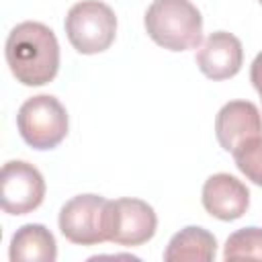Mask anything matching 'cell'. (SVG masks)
<instances>
[{
  "label": "cell",
  "instance_id": "6da1fadb",
  "mask_svg": "<svg viewBox=\"0 0 262 262\" xmlns=\"http://www.w3.org/2000/svg\"><path fill=\"white\" fill-rule=\"evenodd\" d=\"M6 63L25 86H43L57 76L59 70V43L55 33L37 20L16 25L4 45Z\"/></svg>",
  "mask_w": 262,
  "mask_h": 262
},
{
  "label": "cell",
  "instance_id": "7a4b0ae2",
  "mask_svg": "<svg viewBox=\"0 0 262 262\" xmlns=\"http://www.w3.org/2000/svg\"><path fill=\"white\" fill-rule=\"evenodd\" d=\"M143 23L151 41L170 51L194 49L203 41V16L190 0H154Z\"/></svg>",
  "mask_w": 262,
  "mask_h": 262
},
{
  "label": "cell",
  "instance_id": "3957f363",
  "mask_svg": "<svg viewBox=\"0 0 262 262\" xmlns=\"http://www.w3.org/2000/svg\"><path fill=\"white\" fill-rule=\"evenodd\" d=\"M66 35L78 53L92 55L108 49L117 35V16L100 0L76 2L66 16Z\"/></svg>",
  "mask_w": 262,
  "mask_h": 262
},
{
  "label": "cell",
  "instance_id": "277c9868",
  "mask_svg": "<svg viewBox=\"0 0 262 262\" xmlns=\"http://www.w3.org/2000/svg\"><path fill=\"white\" fill-rule=\"evenodd\" d=\"M16 125L33 149H53L68 135V113L55 96L37 94L20 104Z\"/></svg>",
  "mask_w": 262,
  "mask_h": 262
},
{
  "label": "cell",
  "instance_id": "5b68a950",
  "mask_svg": "<svg viewBox=\"0 0 262 262\" xmlns=\"http://www.w3.org/2000/svg\"><path fill=\"white\" fill-rule=\"evenodd\" d=\"M158 217L151 205L141 199H115L106 201L104 209V235L106 242L119 246H141L156 233Z\"/></svg>",
  "mask_w": 262,
  "mask_h": 262
},
{
  "label": "cell",
  "instance_id": "8992f818",
  "mask_svg": "<svg viewBox=\"0 0 262 262\" xmlns=\"http://www.w3.org/2000/svg\"><path fill=\"white\" fill-rule=\"evenodd\" d=\"M45 196L43 174L29 162H6L0 176V203L8 215H27L35 211Z\"/></svg>",
  "mask_w": 262,
  "mask_h": 262
},
{
  "label": "cell",
  "instance_id": "52a82bcc",
  "mask_svg": "<svg viewBox=\"0 0 262 262\" xmlns=\"http://www.w3.org/2000/svg\"><path fill=\"white\" fill-rule=\"evenodd\" d=\"M106 199L98 194H78L59 211V231L78 246H96L106 242L104 235Z\"/></svg>",
  "mask_w": 262,
  "mask_h": 262
},
{
  "label": "cell",
  "instance_id": "ba28073f",
  "mask_svg": "<svg viewBox=\"0 0 262 262\" xmlns=\"http://www.w3.org/2000/svg\"><path fill=\"white\" fill-rule=\"evenodd\" d=\"M215 135L219 145L233 154L248 139L262 135V117L254 102L231 100L221 106L215 117Z\"/></svg>",
  "mask_w": 262,
  "mask_h": 262
},
{
  "label": "cell",
  "instance_id": "9c48e42d",
  "mask_svg": "<svg viewBox=\"0 0 262 262\" xmlns=\"http://www.w3.org/2000/svg\"><path fill=\"white\" fill-rule=\"evenodd\" d=\"M201 199L205 211L221 221L239 219L250 207V190L246 184L225 172L213 174L205 180Z\"/></svg>",
  "mask_w": 262,
  "mask_h": 262
},
{
  "label": "cell",
  "instance_id": "30bf717a",
  "mask_svg": "<svg viewBox=\"0 0 262 262\" xmlns=\"http://www.w3.org/2000/svg\"><path fill=\"white\" fill-rule=\"evenodd\" d=\"M242 63H244L242 41L227 31L211 33L196 51V66L211 80L233 78L242 70Z\"/></svg>",
  "mask_w": 262,
  "mask_h": 262
},
{
  "label": "cell",
  "instance_id": "8fae6325",
  "mask_svg": "<svg viewBox=\"0 0 262 262\" xmlns=\"http://www.w3.org/2000/svg\"><path fill=\"white\" fill-rule=\"evenodd\" d=\"M10 260L23 262H53L57 258V244L53 233L41 223H27L16 229L10 239Z\"/></svg>",
  "mask_w": 262,
  "mask_h": 262
},
{
  "label": "cell",
  "instance_id": "7c38bea8",
  "mask_svg": "<svg viewBox=\"0 0 262 262\" xmlns=\"http://www.w3.org/2000/svg\"><path fill=\"white\" fill-rule=\"evenodd\" d=\"M215 252H217L215 235L203 227L188 225L172 235L164 252V260L166 262H180V260L211 262L215 258Z\"/></svg>",
  "mask_w": 262,
  "mask_h": 262
},
{
  "label": "cell",
  "instance_id": "4fadbf2b",
  "mask_svg": "<svg viewBox=\"0 0 262 262\" xmlns=\"http://www.w3.org/2000/svg\"><path fill=\"white\" fill-rule=\"evenodd\" d=\"M225 260H262V227H244L231 233L223 250Z\"/></svg>",
  "mask_w": 262,
  "mask_h": 262
},
{
  "label": "cell",
  "instance_id": "5bb4252c",
  "mask_svg": "<svg viewBox=\"0 0 262 262\" xmlns=\"http://www.w3.org/2000/svg\"><path fill=\"white\" fill-rule=\"evenodd\" d=\"M231 156L235 160L237 170L248 180H252L254 184L262 186V135L254 137V139H248Z\"/></svg>",
  "mask_w": 262,
  "mask_h": 262
},
{
  "label": "cell",
  "instance_id": "9a60e30c",
  "mask_svg": "<svg viewBox=\"0 0 262 262\" xmlns=\"http://www.w3.org/2000/svg\"><path fill=\"white\" fill-rule=\"evenodd\" d=\"M250 80L256 88V92L260 94L262 98V51L256 55V59L252 61V68H250Z\"/></svg>",
  "mask_w": 262,
  "mask_h": 262
},
{
  "label": "cell",
  "instance_id": "2e32d148",
  "mask_svg": "<svg viewBox=\"0 0 262 262\" xmlns=\"http://www.w3.org/2000/svg\"><path fill=\"white\" fill-rule=\"evenodd\" d=\"M260 4H262V0H260Z\"/></svg>",
  "mask_w": 262,
  "mask_h": 262
}]
</instances>
